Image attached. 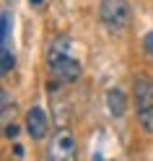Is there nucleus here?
<instances>
[{"label":"nucleus","mask_w":153,"mask_h":161,"mask_svg":"<svg viewBox=\"0 0 153 161\" xmlns=\"http://www.w3.org/2000/svg\"><path fill=\"white\" fill-rule=\"evenodd\" d=\"M135 107H138L140 127L148 135H153V80L148 75L135 78Z\"/></svg>","instance_id":"obj_2"},{"label":"nucleus","mask_w":153,"mask_h":161,"mask_svg":"<svg viewBox=\"0 0 153 161\" xmlns=\"http://www.w3.org/2000/svg\"><path fill=\"white\" fill-rule=\"evenodd\" d=\"M0 99H3V125H5V122H8V112H11V107H16V104L11 102L8 91H3V94H0Z\"/></svg>","instance_id":"obj_10"},{"label":"nucleus","mask_w":153,"mask_h":161,"mask_svg":"<svg viewBox=\"0 0 153 161\" xmlns=\"http://www.w3.org/2000/svg\"><path fill=\"white\" fill-rule=\"evenodd\" d=\"M47 63H49L52 75L57 80H63V83H73V80H78V75H80V63H78L75 57H70V55L47 57Z\"/></svg>","instance_id":"obj_4"},{"label":"nucleus","mask_w":153,"mask_h":161,"mask_svg":"<svg viewBox=\"0 0 153 161\" xmlns=\"http://www.w3.org/2000/svg\"><path fill=\"white\" fill-rule=\"evenodd\" d=\"M94 161H101V158H99V156H96V158H94Z\"/></svg>","instance_id":"obj_14"},{"label":"nucleus","mask_w":153,"mask_h":161,"mask_svg":"<svg viewBox=\"0 0 153 161\" xmlns=\"http://www.w3.org/2000/svg\"><path fill=\"white\" fill-rule=\"evenodd\" d=\"M75 158H78L75 135L68 127H60L47 146V161H75Z\"/></svg>","instance_id":"obj_3"},{"label":"nucleus","mask_w":153,"mask_h":161,"mask_svg":"<svg viewBox=\"0 0 153 161\" xmlns=\"http://www.w3.org/2000/svg\"><path fill=\"white\" fill-rule=\"evenodd\" d=\"M18 135V125L16 122H8L5 125V138H16Z\"/></svg>","instance_id":"obj_12"},{"label":"nucleus","mask_w":153,"mask_h":161,"mask_svg":"<svg viewBox=\"0 0 153 161\" xmlns=\"http://www.w3.org/2000/svg\"><path fill=\"white\" fill-rule=\"evenodd\" d=\"M68 49H70V39H68V36H55V39H52V44H49V52H47V57L68 55Z\"/></svg>","instance_id":"obj_7"},{"label":"nucleus","mask_w":153,"mask_h":161,"mask_svg":"<svg viewBox=\"0 0 153 161\" xmlns=\"http://www.w3.org/2000/svg\"><path fill=\"white\" fill-rule=\"evenodd\" d=\"M99 18H101V24H104L109 31H125V29L130 26L132 21V11H130V5H127V0H101V5H99Z\"/></svg>","instance_id":"obj_1"},{"label":"nucleus","mask_w":153,"mask_h":161,"mask_svg":"<svg viewBox=\"0 0 153 161\" xmlns=\"http://www.w3.org/2000/svg\"><path fill=\"white\" fill-rule=\"evenodd\" d=\"M0 57H3V65H0L3 75H5V73H11L13 65H16V57H13V52H11V47H0Z\"/></svg>","instance_id":"obj_9"},{"label":"nucleus","mask_w":153,"mask_h":161,"mask_svg":"<svg viewBox=\"0 0 153 161\" xmlns=\"http://www.w3.org/2000/svg\"><path fill=\"white\" fill-rule=\"evenodd\" d=\"M11 11H3V34H0V47H11Z\"/></svg>","instance_id":"obj_8"},{"label":"nucleus","mask_w":153,"mask_h":161,"mask_svg":"<svg viewBox=\"0 0 153 161\" xmlns=\"http://www.w3.org/2000/svg\"><path fill=\"white\" fill-rule=\"evenodd\" d=\"M107 107L112 117H122L127 112V94L122 88H109L107 91Z\"/></svg>","instance_id":"obj_6"},{"label":"nucleus","mask_w":153,"mask_h":161,"mask_svg":"<svg viewBox=\"0 0 153 161\" xmlns=\"http://www.w3.org/2000/svg\"><path fill=\"white\" fill-rule=\"evenodd\" d=\"M26 130H29V135H31L34 140H42L47 135L49 122H47V114H44L42 107H31L26 112Z\"/></svg>","instance_id":"obj_5"},{"label":"nucleus","mask_w":153,"mask_h":161,"mask_svg":"<svg viewBox=\"0 0 153 161\" xmlns=\"http://www.w3.org/2000/svg\"><path fill=\"white\" fill-rule=\"evenodd\" d=\"M29 3H31V5H42L44 0H29Z\"/></svg>","instance_id":"obj_13"},{"label":"nucleus","mask_w":153,"mask_h":161,"mask_svg":"<svg viewBox=\"0 0 153 161\" xmlns=\"http://www.w3.org/2000/svg\"><path fill=\"white\" fill-rule=\"evenodd\" d=\"M143 44H145V52H148V57L153 60V31H148L145 36H143Z\"/></svg>","instance_id":"obj_11"}]
</instances>
